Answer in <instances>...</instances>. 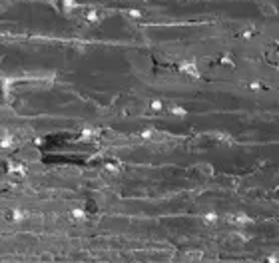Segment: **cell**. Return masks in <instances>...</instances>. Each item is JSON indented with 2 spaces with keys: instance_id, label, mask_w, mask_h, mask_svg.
Listing matches in <instances>:
<instances>
[{
  "instance_id": "6da1fadb",
  "label": "cell",
  "mask_w": 279,
  "mask_h": 263,
  "mask_svg": "<svg viewBox=\"0 0 279 263\" xmlns=\"http://www.w3.org/2000/svg\"><path fill=\"white\" fill-rule=\"evenodd\" d=\"M267 261H269V263H279V255H277V253L269 255V257H267Z\"/></svg>"
}]
</instances>
